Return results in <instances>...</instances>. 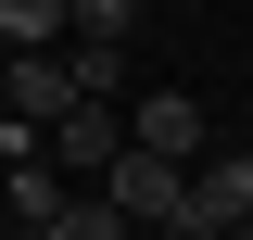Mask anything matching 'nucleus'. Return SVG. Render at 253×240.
Here are the masks:
<instances>
[{"instance_id": "1", "label": "nucleus", "mask_w": 253, "mask_h": 240, "mask_svg": "<svg viewBox=\"0 0 253 240\" xmlns=\"http://www.w3.org/2000/svg\"><path fill=\"white\" fill-rule=\"evenodd\" d=\"M228 228H253V152H203V164H190V202H177L165 240H228Z\"/></svg>"}, {"instance_id": "2", "label": "nucleus", "mask_w": 253, "mask_h": 240, "mask_svg": "<svg viewBox=\"0 0 253 240\" xmlns=\"http://www.w3.org/2000/svg\"><path fill=\"white\" fill-rule=\"evenodd\" d=\"M38 164H51V177H114V164H126V114H114V101H76V114H63L51 126V152H38Z\"/></svg>"}, {"instance_id": "3", "label": "nucleus", "mask_w": 253, "mask_h": 240, "mask_svg": "<svg viewBox=\"0 0 253 240\" xmlns=\"http://www.w3.org/2000/svg\"><path fill=\"white\" fill-rule=\"evenodd\" d=\"M101 202H114L139 240H165V228H177V202H190V177H177V164H152V152H126L114 177H101Z\"/></svg>"}, {"instance_id": "4", "label": "nucleus", "mask_w": 253, "mask_h": 240, "mask_svg": "<svg viewBox=\"0 0 253 240\" xmlns=\"http://www.w3.org/2000/svg\"><path fill=\"white\" fill-rule=\"evenodd\" d=\"M126 152H152V164L190 177V164H203V101H190V89H152L139 114H126Z\"/></svg>"}, {"instance_id": "5", "label": "nucleus", "mask_w": 253, "mask_h": 240, "mask_svg": "<svg viewBox=\"0 0 253 240\" xmlns=\"http://www.w3.org/2000/svg\"><path fill=\"white\" fill-rule=\"evenodd\" d=\"M51 38H63V13H51V0H0V63H38Z\"/></svg>"}, {"instance_id": "6", "label": "nucleus", "mask_w": 253, "mask_h": 240, "mask_svg": "<svg viewBox=\"0 0 253 240\" xmlns=\"http://www.w3.org/2000/svg\"><path fill=\"white\" fill-rule=\"evenodd\" d=\"M63 76H76V101H114V89H126V51H89V38H76Z\"/></svg>"}, {"instance_id": "7", "label": "nucleus", "mask_w": 253, "mask_h": 240, "mask_svg": "<svg viewBox=\"0 0 253 240\" xmlns=\"http://www.w3.org/2000/svg\"><path fill=\"white\" fill-rule=\"evenodd\" d=\"M51 240H139V228H126V215L101 202V190H76V202H63V228H51Z\"/></svg>"}, {"instance_id": "8", "label": "nucleus", "mask_w": 253, "mask_h": 240, "mask_svg": "<svg viewBox=\"0 0 253 240\" xmlns=\"http://www.w3.org/2000/svg\"><path fill=\"white\" fill-rule=\"evenodd\" d=\"M76 38H89V51H126V38H139V0H89Z\"/></svg>"}, {"instance_id": "9", "label": "nucleus", "mask_w": 253, "mask_h": 240, "mask_svg": "<svg viewBox=\"0 0 253 240\" xmlns=\"http://www.w3.org/2000/svg\"><path fill=\"white\" fill-rule=\"evenodd\" d=\"M0 114H13V63H0Z\"/></svg>"}, {"instance_id": "10", "label": "nucleus", "mask_w": 253, "mask_h": 240, "mask_svg": "<svg viewBox=\"0 0 253 240\" xmlns=\"http://www.w3.org/2000/svg\"><path fill=\"white\" fill-rule=\"evenodd\" d=\"M228 240H253V228H228Z\"/></svg>"}]
</instances>
